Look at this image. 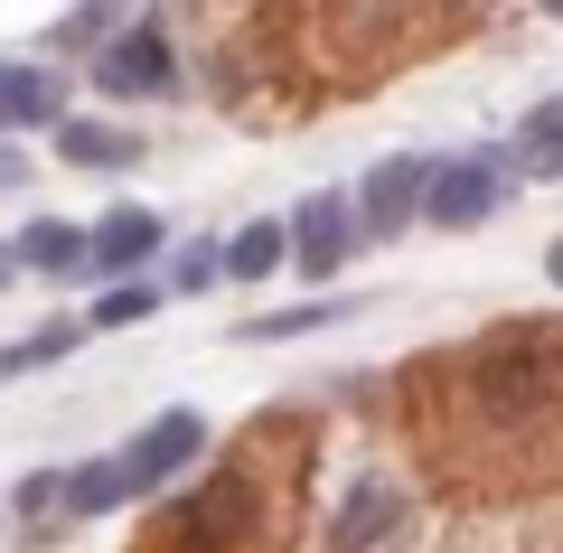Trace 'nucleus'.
<instances>
[{
	"instance_id": "nucleus-1",
	"label": "nucleus",
	"mask_w": 563,
	"mask_h": 553,
	"mask_svg": "<svg viewBox=\"0 0 563 553\" xmlns=\"http://www.w3.org/2000/svg\"><path fill=\"white\" fill-rule=\"evenodd\" d=\"M422 395H442L470 422L461 460H498V478H563V329L526 319V329H488L479 347L432 356Z\"/></svg>"
},
{
	"instance_id": "nucleus-2",
	"label": "nucleus",
	"mask_w": 563,
	"mask_h": 553,
	"mask_svg": "<svg viewBox=\"0 0 563 553\" xmlns=\"http://www.w3.org/2000/svg\"><path fill=\"white\" fill-rule=\"evenodd\" d=\"M422 198H432V159H376V169H366V188H357V225H366V244L404 235V225L422 217Z\"/></svg>"
},
{
	"instance_id": "nucleus-3",
	"label": "nucleus",
	"mask_w": 563,
	"mask_h": 553,
	"mask_svg": "<svg viewBox=\"0 0 563 553\" xmlns=\"http://www.w3.org/2000/svg\"><path fill=\"white\" fill-rule=\"evenodd\" d=\"M366 244V225H357V198H301V217H291V263H301L310 281H329L347 254Z\"/></svg>"
},
{
	"instance_id": "nucleus-4",
	"label": "nucleus",
	"mask_w": 563,
	"mask_h": 553,
	"mask_svg": "<svg viewBox=\"0 0 563 553\" xmlns=\"http://www.w3.org/2000/svg\"><path fill=\"white\" fill-rule=\"evenodd\" d=\"M198 451H207V422L188 413V403H179V413H151L132 441H122V460H132V488H169V478H179Z\"/></svg>"
},
{
	"instance_id": "nucleus-5",
	"label": "nucleus",
	"mask_w": 563,
	"mask_h": 553,
	"mask_svg": "<svg viewBox=\"0 0 563 553\" xmlns=\"http://www.w3.org/2000/svg\"><path fill=\"white\" fill-rule=\"evenodd\" d=\"M169 76H179V57H169L161 29H122L113 47H95V85L103 95H169Z\"/></svg>"
},
{
	"instance_id": "nucleus-6",
	"label": "nucleus",
	"mask_w": 563,
	"mask_h": 553,
	"mask_svg": "<svg viewBox=\"0 0 563 553\" xmlns=\"http://www.w3.org/2000/svg\"><path fill=\"white\" fill-rule=\"evenodd\" d=\"M422 217L442 225V235H461V225L498 217V169H488V159H442V169H432V198H422Z\"/></svg>"
},
{
	"instance_id": "nucleus-7",
	"label": "nucleus",
	"mask_w": 563,
	"mask_h": 553,
	"mask_svg": "<svg viewBox=\"0 0 563 553\" xmlns=\"http://www.w3.org/2000/svg\"><path fill=\"white\" fill-rule=\"evenodd\" d=\"M66 122V85L29 57H0V132H57Z\"/></svg>"
},
{
	"instance_id": "nucleus-8",
	"label": "nucleus",
	"mask_w": 563,
	"mask_h": 553,
	"mask_svg": "<svg viewBox=\"0 0 563 553\" xmlns=\"http://www.w3.org/2000/svg\"><path fill=\"white\" fill-rule=\"evenodd\" d=\"M151 254H161V217H151V207H113V217L95 225V273H103V281L141 273Z\"/></svg>"
},
{
	"instance_id": "nucleus-9",
	"label": "nucleus",
	"mask_w": 563,
	"mask_h": 553,
	"mask_svg": "<svg viewBox=\"0 0 563 553\" xmlns=\"http://www.w3.org/2000/svg\"><path fill=\"white\" fill-rule=\"evenodd\" d=\"M395 526H404V497L385 488V478H366V488L339 507V526H329V534H339V553H376Z\"/></svg>"
},
{
	"instance_id": "nucleus-10",
	"label": "nucleus",
	"mask_w": 563,
	"mask_h": 553,
	"mask_svg": "<svg viewBox=\"0 0 563 553\" xmlns=\"http://www.w3.org/2000/svg\"><path fill=\"white\" fill-rule=\"evenodd\" d=\"M20 263L29 273H85V263H95V235H85V225H66V217H29V235H20Z\"/></svg>"
},
{
	"instance_id": "nucleus-11",
	"label": "nucleus",
	"mask_w": 563,
	"mask_h": 553,
	"mask_svg": "<svg viewBox=\"0 0 563 553\" xmlns=\"http://www.w3.org/2000/svg\"><path fill=\"white\" fill-rule=\"evenodd\" d=\"M122 497H141L122 451H113V460H85V469H66V507H76V516H113Z\"/></svg>"
},
{
	"instance_id": "nucleus-12",
	"label": "nucleus",
	"mask_w": 563,
	"mask_h": 553,
	"mask_svg": "<svg viewBox=\"0 0 563 553\" xmlns=\"http://www.w3.org/2000/svg\"><path fill=\"white\" fill-rule=\"evenodd\" d=\"M282 263H291V225H273V217H254L235 244H225V273L235 281H263V273H282Z\"/></svg>"
},
{
	"instance_id": "nucleus-13",
	"label": "nucleus",
	"mask_w": 563,
	"mask_h": 553,
	"mask_svg": "<svg viewBox=\"0 0 563 553\" xmlns=\"http://www.w3.org/2000/svg\"><path fill=\"white\" fill-rule=\"evenodd\" d=\"M57 159H76V169H122L132 159V132H113V122H57Z\"/></svg>"
},
{
	"instance_id": "nucleus-14",
	"label": "nucleus",
	"mask_w": 563,
	"mask_h": 553,
	"mask_svg": "<svg viewBox=\"0 0 563 553\" xmlns=\"http://www.w3.org/2000/svg\"><path fill=\"white\" fill-rule=\"evenodd\" d=\"M357 300H301V310H263V319H235V338L254 347V338H310V329H329V319H347Z\"/></svg>"
},
{
	"instance_id": "nucleus-15",
	"label": "nucleus",
	"mask_w": 563,
	"mask_h": 553,
	"mask_svg": "<svg viewBox=\"0 0 563 553\" xmlns=\"http://www.w3.org/2000/svg\"><path fill=\"white\" fill-rule=\"evenodd\" d=\"M161 310V291H151V281H103V300H95V329H141V319Z\"/></svg>"
},
{
	"instance_id": "nucleus-16",
	"label": "nucleus",
	"mask_w": 563,
	"mask_h": 553,
	"mask_svg": "<svg viewBox=\"0 0 563 553\" xmlns=\"http://www.w3.org/2000/svg\"><path fill=\"white\" fill-rule=\"evenodd\" d=\"M517 151L536 159V169H563V95H554V103H536V113H526Z\"/></svg>"
},
{
	"instance_id": "nucleus-17",
	"label": "nucleus",
	"mask_w": 563,
	"mask_h": 553,
	"mask_svg": "<svg viewBox=\"0 0 563 553\" xmlns=\"http://www.w3.org/2000/svg\"><path fill=\"white\" fill-rule=\"evenodd\" d=\"M66 347H76V329H38V338H10V347H0V385H10V376H29V366H57Z\"/></svg>"
},
{
	"instance_id": "nucleus-18",
	"label": "nucleus",
	"mask_w": 563,
	"mask_h": 553,
	"mask_svg": "<svg viewBox=\"0 0 563 553\" xmlns=\"http://www.w3.org/2000/svg\"><path fill=\"white\" fill-rule=\"evenodd\" d=\"M113 10H122V0H85L76 20H66V38H76V47H95V38H103V29H113Z\"/></svg>"
},
{
	"instance_id": "nucleus-19",
	"label": "nucleus",
	"mask_w": 563,
	"mask_h": 553,
	"mask_svg": "<svg viewBox=\"0 0 563 553\" xmlns=\"http://www.w3.org/2000/svg\"><path fill=\"white\" fill-rule=\"evenodd\" d=\"M57 497H66V478H20V488H10V507H20V516H47Z\"/></svg>"
},
{
	"instance_id": "nucleus-20",
	"label": "nucleus",
	"mask_w": 563,
	"mask_h": 553,
	"mask_svg": "<svg viewBox=\"0 0 563 553\" xmlns=\"http://www.w3.org/2000/svg\"><path fill=\"white\" fill-rule=\"evenodd\" d=\"M217 273H225V254H179V291H207Z\"/></svg>"
},
{
	"instance_id": "nucleus-21",
	"label": "nucleus",
	"mask_w": 563,
	"mask_h": 553,
	"mask_svg": "<svg viewBox=\"0 0 563 553\" xmlns=\"http://www.w3.org/2000/svg\"><path fill=\"white\" fill-rule=\"evenodd\" d=\"M20 178H29V159L10 151V141H0V188H20Z\"/></svg>"
},
{
	"instance_id": "nucleus-22",
	"label": "nucleus",
	"mask_w": 563,
	"mask_h": 553,
	"mask_svg": "<svg viewBox=\"0 0 563 553\" xmlns=\"http://www.w3.org/2000/svg\"><path fill=\"white\" fill-rule=\"evenodd\" d=\"M544 273H554V291H563V244H554V254H544Z\"/></svg>"
},
{
	"instance_id": "nucleus-23",
	"label": "nucleus",
	"mask_w": 563,
	"mask_h": 553,
	"mask_svg": "<svg viewBox=\"0 0 563 553\" xmlns=\"http://www.w3.org/2000/svg\"><path fill=\"white\" fill-rule=\"evenodd\" d=\"M544 10H554V20H563V0H544Z\"/></svg>"
}]
</instances>
